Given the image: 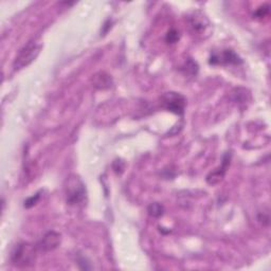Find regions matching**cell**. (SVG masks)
Segmentation results:
<instances>
[{
    "instance_id": "cell-1",
    "label": "cell",
    "mask_w": 271,
    "mask_h": 271,
    "mask_svg": "<svg viewBox=\"0 0 271 271\" xmlns=\"http://www.w3.org/2000/svg\"><path fill=\"white\" fill-rule=\"evenodd\" d=\"M41 49L42 40L40 39V37H35L31 39L29 42H27V45H24L20 49L14 60L13 63L14 70L18 71V70H21L24 67L29 66L39 55Z\"/></svg>"
},
{
    "instance_id": "cell-2",
    "label": "cell",
    "mask_w": 271,
    "mask_h": 271,
    "mask_svg": "<svg viewBox=\"0 0 271 271\" xmlns=\"http://www.w3.org/2000/svg\"><path fill=\"white\" fill-rule=\"evenodd\" d=\"M36 248L28 243L17 244L11 253V262L13 265L19 267H28L34 264Z\"/></svg>"
},
{
    "instance_id": "cell-3",
    "label": "cell",
    "mask_w": 271,
    "mask_h": 271,
    "mask_svg": "<svg viewBox=\"0 0 271 271\" xmlns=\"http://www.w3.org/2000/svg\"><path fill=\"white\" fill-rule=\"evenodd\" d=\"M67 204L76 206L83 204L86 199V188L81 178L76 175H70L66 186Z\"/></svg>"
},
{
    "instance_id": "cell-4",
    "label": "cell",
    "mask_w": 271,
    "mask_h": 271,
    "mask_svg": "<svg viewBox=\"0 0 271 271\" xmlns=\"http://www.w3.org/2000/svg\"><path fill=\"white\" fill-rule=\"evenodd\" d=\"M187 100L182 94L178 92L170 91L164 93L161 97V105L164 109L171 111L175 115L182 116L185 113Z\"/></svg>"
},
{
    "instance_id": "cell-5",
    "label": "cell",
    "mask_w": 271,
    "mask_h": 271,
    "mask_svg": "<svg viewBox=\"0 0 271 271\" xmlns=\"http://www.w3.org/2000/svg\"><path fill=\"white\" fill-rule=\"evenodd\" d=\"M242 63V58L232 50H224L221 53H213L210 58V64L212 65H239Z\"/></svg>"
},
{
    "instance_id": "cell-6",
    "label": "cell",
    "mask_w": 271,
    "mask_h": 271,
    "mask_svg": "<svg viewBox=\"0 0 271 271\" xmlns=\"http://www.w3.org/2000/svg\"><path fill=\"white\" fill-rule=\"evenodd\" d=\"M60 240H62L60 239V234H58L54 231L48 232L45 237L42 238L41 242L38 244L37 248L40 250H43V251L54 250L59 246Z\"/></svg>"
},
{
    "instance_id": "cell-7",
    "label": "cell",
    "mask_w": 271,
    "mask_h": 271,
    "mask_svg": "<svg viewBox=\"0 0 271 271\" xmlns=\"http://www.w3.org/2000/svg\"><path fill=\"white\" fill-rule=\"evenodd\" d=\"M230 158H231V154H227L225 156L222 167L218 168L216 171L212 172L208 176V178H207L208 183H210V185H216V183H218L224 178L226 169H227V167H228V164L230 163Z\"/></svg>"
},
{
    "instance_id": "cell-8",
    "label": "cell",
    "mask_w": 271,
    "mask_h": 271,
    "mask_svg": "<svg viewBox=\"0 0 271 271\" xmlns=\"http://www.w3.org/2000/svg\"><path fill=\"white\" fill-rule=\"evenodd\" d=\"M93 84L100 89L109 88L111 86V77L105 72H99L93 75Z\"/></svg>"
},
{
    "instance_id": "cell-9",
    "label": "cell",
    "mask_w": 271,
    "mask_h": 271,
    "mask_svg": "<svg viewBox=\"0 0 271 271\" xmlns=\"http://www.w3.org/2000/svg\"><path fill=\"white\" fill-rule=\"evenodd\" d=\"M147 211H148V214L153 217H160L164 212V208L161 204L154 203L148 206Z\"/></svg>"
},
{
    "instance_id": "cell-10",
    "label": "cell",
    "mask_w": 271,
    "mask_h": 271,
    "mask_svg": "<svg viewBox=\"0 0 271 271\" xmlns=\"http://www.w3.org/2000/svg\"><path fill=\"white\" fill-rule=\"evenodd\" d=\"M39 199H40V193L38 192V193H36L35 195L29 197L27 200H25V202H24V208L30 209V208L34 207L35 205H36L38 203Z\"/></svg>"
},
{
    "instance_id": "cell-11",
    "label": "cell",
    "mask_w": 271,
    "mask_h": 271,
    "mask_svg": "<svg viewBox=\"0 0 271 271\" xmlns=\"http://www.w3.org/2000/svg\"><path fill=\"white\" fill-rule=\"evenodd\" d=\"M178 39H179V33L175 29L170 30L167 34V38H165L168 43H175Z\"/></svg>"
},
{
    "instance_id": "cell-12",
    "label": "cell",
    "mask_w": 271,
    "mask_h": 271,
    "mask_svg": "<svg viewBox=\"0 0 271 271\" xmlns=\"http://www.w3.org/2000/svg\"><path fill=\"white\" fill-rule=\"evenodd\" d=\"M269 14V5L265 4L263 6H261L259 10L256 12V17L257 18H263V17L267 16Z\"/></svg>"
}]
</instances>
